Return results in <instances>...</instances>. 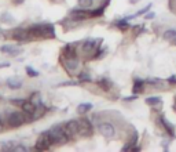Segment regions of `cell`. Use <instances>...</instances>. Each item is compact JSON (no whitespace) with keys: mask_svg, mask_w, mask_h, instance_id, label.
I'll return each instance as SVG.
<instances>
[{"mask_svg":"<svg viewBox=\"0 0 176 152\" xmlns=\"http://www.w3.org/2000/svg\"><path fill=\"white\" fill-rule=\"evenodd\" d=\"M30 33L33 37H40V39H48V37H55V28L52 24H34L29 28Z\"/></svg>","mask_w":176,"mask_h":152,"instance_id":"cell-1","label":"cell"},{"mask_svg":"<svg viewBox=\"0 0 176 152\" xmlns=\"http://www.w3.org/2000/svg\"><path fill=\"white\" fill-rule=\"evenodd\" d=\"M47 133H48L51 141H52L54 144H63L69 140V135L66 133L65 127H61V126H54Z\"/></svg>","mask_w":176,"mask_h":152,"instance_id":"cell-2","label":"cell"},{"mask_svg":"<svg viewBox=\"0 0 176 152\" xmlns=\"http://www.w3.org/2000/svg\"><path fill=\"white\" fill-rule=\"evenodd\" d=\"M28 115L25 114L24 111L20 112V111H12L10 114L7 115V118H6V122H7V125L10 126V127H20L25 123V122L28 120Z\"/></svg>","mask_w":176,"mask_h":152,"instance_id":"cell-3","label":"cell"},{"mask_svg":"<svg viewBox=\"0 0 176 152\" xmlns=\"http://www.w3.org/2000/svg\"><path fill=\"white\" fill-rule=\"evenodd\" d=\"M11 37L14 39V40H17V42H22V43H25V42H29L30 39H33V35L30 33L29 29L17 28V29H14V31L11 32Z\"/></svg>","mask_w":176,"mask_h":152,"instance_id":"cell-4","label":"cell"},{"mask_svg":"<svg viewBox=\"0 0 176 152\" xmlns=\"http://www.w3.org/2000/svg\"><path fill=\"white\" fill-rule=\"evenodd\" d=\"M62 65L65 68V71L69 73L70 76L74 75L77 72L80 64H79V58L74 57V58H66V57H62Z\"/></svg>","mask_w":176,"mask_h":152,"instance_id":"cell-5","label":"cell"},{"mask_svg":"<svg viewBox=\"0 0 176 152\" xmlns=\"http://www.w3.org/2000/svg\"><path fill=\"white\" fill-rule=\"evenodd\" d=\"M52 144L54 143L51 141L48 133L44 131V133H41L40 138L37 140V143H36V145H34L33 150H36V151H46V150H50V148L52 147Z\"/></svg>","mask_w":176,"mask_h":152,"instance_id":"cell-6","label":"cell"},{"mask_svg":"<svg viewBox=\"0 0 176 152\" xmlns=\"http://www.w3.org/2000/svg\"><path fill=\"white\" fill-rule=\"evenodd\" d=\"M98 129L101 131V134L106 138H113L116 135V127L110 122H102V123L98 125Z\"/></svg>","mask_w":176,"mask_h":152,"instance_id":"cell-7","label":"cell"},{"mask_svg":"<svg viewBox=\"0 0 176 152\" xmlns=\"http://www.w3.org/2000/svg\"><path fill=\"white\" fill-rule=\"evenodd\" d=\"M79 125H80V134L83 137H89L94 131V127H92V123L88 118H81L79 120Z\"/></svg>","mask_w":176,"mask_h":152,"instance_id":"cell-8","label":"cell"},{"mask_svg":"<svg viewBox=\"0 0 176 152\" xmlns=\"http://www.w3.org/2000/svg\"><path fill=\"white\" fill-rule=\"evenodd\" d=\"M70 17H72L74 21H84V19H87L91 17V10L89 8H74L70 11Z\"/></svg>","mask_w":176,"mask_h":152,"instance_id":"cell-9","label":"cell"},{"mask_svg":"<svg viewBox=\"0 0 176 152\" xmlns=\"http://www.w3.org/2000/svg\"><path fill=\"white\" fill-rule=\"evenodd\" d=\"M99 44H101V39H88V40L84 42V44H83V51L84 53H95V51L98 50Z\"/></svg>","mask_w":176,"mask_h":152,"instance_id":"cell-10","label":"cell"},{"mask_svg":"<svg viewBox=\"0 0 176 152\" xmlns=\"http://www.w3.org/2000/svg\"><path fill=\"white\" fill-rule=\"evenodd\" d=\"M65 130L68 133L69 138L70 135H76V134H80V125H79V120H69L68 123L65 125Z\"/></svg>","mask_w":176,"mask_h":152,"instance_id":"cell-11","label":"cell"},{"mask_svg":"<svg viewBox=\"0 0 176 152\" xmlns=\"http://www.w3.org/2000/svg\"><path fill=\"white\" fill-rule=\"evenodd\" d=\"M21 108L28 116H30V118L33 119V115H34V112H36V104H34V102H32L30 100H25L24 104L21 105Z\"/></svg>","mask_w":176,"mask_h":152,"instance_id":"cell-12","label":"cell"},{"mask_svg":"<svg viewBox=\"0 0 176 152\" xmlns=\"http://www.w3.org/2000/svg\"><path fill=\"white\" fill-rule=\"evenodd\" d=\"M0 51L4 54H8V56H18V54L21 53V48H18L17 46H12V44H3V46H0Z\"/></svg>","mask_w":176,"mask_h":152,"instance_id":"cell-13","label":"cell"},{"mask_svg":"<svg viewBox=\"0 0 176 152\" xmlns=\"http://www.w3.org/2000/svg\"><path fill=\"white\" fill-rule=\"evenodd\" d=\"M158 119H160V123H161V126L165 129L166 133L171 135V137H175V126L172 125V123H169V122L166 120V118H165L164 115H161Z\"/></svg>","mask_w":176,"mask_h":152,"instance_id":"cell-14","label":"cell"},{"mask_svg":"<svg viewBox=\"0 0 176 152\" xmlns=\"http://www.w3.org/2000/svg\"><path fill=\"white\" fill-rule=\"evenodd\" d=\"M62 57L66 58H74L77 57V51H76V44H66L62 50Z\"/></svg>","mask_w":176,"mask_h":152,"instance_id":"cell-15","label":"cell"},{"mask_svg":"<svg viewBox=\"0 0 176 152\" xmlns=\"http://www.w3.org/2000/svg\"><path fill=\"white\" fill-rule=\"evenodd\" d=\"M6 85L11 90H20L22 87V80L17 79V77H8V79L6 80Z\"/></svg>","mask_w":176,"mask_h":152,"instance_id":"cell-16","label":"cell"},{"mask_svg":"<svg viewBox=\"0 0 176 152\" xmlns=\"http://www.w3.org/2000/svg\"><path fill=\"white\" fill-rule=\"evenodd\" d=\"M145 85H146L145 80L135 79V80H133V87H132L133 93H135V94H140V93H143V91H145Z\"/></svg>","mask_w":176,"mask_h":152,"instance_id":"cell-17","label":"cell"},{"mask_svg":"<svg viewBox=\"0 0 176 152\" xmlns=\"http://www.w3.org/2000/svg\"><path fill=\"white\" fill-rule=\"evenodd\" d=\"M162 39L165 42L176 43V29H166L164 33H162Z\"/></svg>","mask_w":176,"mask_h":152,"instance_id":"cell-18","label":"cell"},{"mask_svg":"<svg viewBox=\"0 0 176 152\" xmlns=\"http://www.w3.org/2000/svg\"><path fill=\"white\" fill-rule=\"evenodd\" d=\"M138 138H139V134H138V131H133V134H132V137H131L129 143L125 144V145L123 147V151H129V150H132V148L138 144Z\"/></svg>","mask_w":176,"mask_h":152,"instance_id":"cell-19","label":"cell"},{"mask_svg":"<svg viewBox=\"0 0 176 152\" xmlns=\"http://www.w3.org/2000/svg\"><path fill=\"white\" fill-rule=\"evenodd\" d=\"M97 85L101 87L102 90H105V91H109V90H110L111 87H113V83H111L110 80L107 79V77H102V79H99Z\"/></svg>","mask_w":176,"mask_h":152,"instance_id":"cell-20","label":"cell"},{"mask_svg":"<svg viewBox=\"0 0 176 152\" xmlns=\"http://www.w3.org/2000/svg\"><path fill=\"white\" fill-rule=\"evenodd\" d=\"M91 108H92V104H89V102H84V104H80L77 106V112L80 115H84V114H87L88 111H91Z\"/></svg>","mask_w":176,"mask_h":152,"instance_id":"cell-21","label":"cell"},{"mask_svg":"<svg viewBox=\"0 0 176 152\" xmlns=\"http://www.w3.org/2000/svg\"><path fill=\"white\" fill-rule=\"evenodd\" d=\"M107 3H109V2H107ZM107 3H105V4L99 6L97 10H91V17H101V15L105 12V8H106Z\"/></svg>","mask_w":176,"mask_h":152,"instance_id":"cell-22","label":"cell"},{"mask_svg":"<svg viewBox=\"0 0 176 152\" xmlns=\"http://www.w3.org/2000/svg\"><path fill=\"white\" fill-rule=\"evenodd\" d=\"M146 104L149 105H161L162 104V100L160 98V97H147L146 98Z\"/></svg>","mask_w":176,"mask_h":152,"instance_id":"cell-23","label":"cell"},{"mask_svg":"<svg viewBox=\"0 0 176 152\" xmlns=\"http://www.w3.org/2000/svg\"><path fill=\"white\" fill-rule=\"evenodd\" d=\"M114 25H116L117 28H120L121 31H127V29L129 28V24H128V19L127 18H123V19H120V21L114 22Z\"/></svg>","mask_w":176,"mask_h":152,"instance_id":"cell-24","label":"cell"},{"mask_svg":"<svg viewBox=\"0 0 176 152\" xmlns=\"http://www.w3.org/2000/svg\"><path fill=\"white\" fill-rule=\"evenodd\" d=\"M2 22H4V24H14V17L10 14V12H3L2 14Z\"/></svg>","mask_w":176,"mask_h":152,"instance_id":"cell-25","label":"cell"},{"mask_svg":"<svg viewBox=\"0 0 176 152\" xmlns=\"http://www.w3.org/2000/svg\"><path fill=\"white\" fill-rule=\"evenodd\" d=\"M94 4V0H79V6L83 8H91Z\"/></svg>","mask_w":176,"mask_h":152,"instance_id":"cell-26","label":"cell"},{"mask_svg":"<svg viewBox=\"0 0 176 152\" xmlns=\"http://www.w3.org/2000/svg\"><path fill=\"white\" fill-rule=\"evenodd\" d=\"M14 143L12 141H8V143H2V145H0V148H2L3 151H12L14 150Z\"/></svg>","mask_w":176,"mask_h":152,"instance_id":"cell-27","label":"cell"},{"mask_svg":"<svg viewBox=\"0 0 176 152\" xmlns=\"http://www.w3.org/2000/svg\"><path fill=\"white\" fill-rule=\"evenodd\" d=\"M79 80H80V82H81V83H84V82H92L91 76H89L88 73H85V72L79 73Z\"/></svg>","mask_w":176,"mask_h":152,"instance_id":"cell-28","label":"cell"},{"mask_svg":"<svg viewBox=\"0 0 176 152\" xmlns=\"http://www.w3.org/2000/svg\"><path fill=\"white\" fill-rule=\"evenodd\" d=\"M25 71H26V73H28V76H29V77H36V76H39V72H37L36 69H33L32 66H26V68H25Z\"/></svg>","mask_w":176,"mask_h":152,"instance_id":"cell-29","label":"cell"},{"mask_svg":"<svg viewBox=\"0 0 176 152\" xmlns=\"http://www.w3.org/2000/svg\"><path fill=\"white\" fill-rule=\"evenodd\" d=\"M80 80H70V82H63V83H59V86H79L80 85Z\"/></svg>","mask_w":176,"mask_h":152,"instance_id":"cell-30","label":"cell"},{"mask_svg":"<svg viewBox=\"0 0 176 152\" xmlns=\"http://www.w3.org/2000/svg\"><path fill=\"white\" fill-rule=\"evenodd\" d=\"M150 8H151V4H149V6H146V7L145 8H142V10H140V11H138L136 12V14H133V17H138V15H142V14H145V12H147V11H149V10Z\"/></svg>","mask_w":176,"mask_h":152,"instance_id":"cell-31","label":"cell"},{"mask_svg":"<svg viewBox=\"0 0 176 152\" xmlns=\"http://www.w3.org/2000/svg\"><path fill=\"white\" fill-rule=\"evenodd\" d=\"M12 151H28V148L24 147V145H15Z\"/></svg>","mask_w":176,"mask_h":152,"instance_id":"cell-32","label":"cell"},{"mask_svg":"<svg viewBox=\"0 0 176 152\" xmlns=\"http://www.w3.org/2000/svg\"><path fill=\"white\" fill-rule=\"evenodd\" d=\"M136 98H138V94H135V93H133V96L125 97V98H124V101H133V100H136Z\"/></svg>","mask_w":176,"mask_h":152,"instance_id":"cell-33","label":"cell"},{"mask_svg":"<svg viewBox=\"0 0 176 152\" xmlns=\"http://www.w3.org/2000/svg\"><path fill=\"white\" fill-rule=\"evenodd\" d=\"M24 101H25V100H11V102H12V104H15V105H22V104H24Z\"/></svg>","mask_w":176,"mask_h":152,"instance_id":"cell-34","label":"cell"},{"mask_svg":"<svg viewBox=\"0 0 176 152\" xmlns=\"http://www.w3.org/2000/svg\"><path fill=\"white\" fill-rule=\"evenodd\" d=\"M168 82L171 85H176V75H172L171 77H168Z\"/></svg>","mask_w":176,"mask_h":152,"instance_id":"cell-35","label":"cell"},{"mask_svg":"<svg viewBox=\"0 0 176 152\" xmlns=\"http://www.w3.org/2000/svg\"><path fill=\"white\" fill-rule=\"evenodd\" d=\"M154 17H156V14H154V12H150V14H147L145 18H146V19H151V18H154Z\"/></svg>","mask_w":176,"mask_h":152,"instance_id":"cell-36","label":"cell"},{"mask_svg":"<svg viewBox=\"0 0 176 152\" xmlns=\"http://www.w3.org/2000/svg\"><path fill=\"white\" fill-rule=\"evenodd\" d=\"M10 66V62H2L0 64V68H8Z\"/></svg>","mask_w":176,"mask_h":152,"instance_id":"cell-37","label":"cell"},{"mask_svg":"<svg viewBox=\"0 0 176 152\" xmlns=\"http://www.w3.org/2000/svg\"><path fill=\"white\" fill-rule=\"evenodd\" d=\"M4 123H6V122H4V119H2V118H0V130H3V127H4Z\"/></svg>","mask_w":176,"mask_h":152,"instance_id":"cell-38","label":"cell"},{"mask_svg":"<svg viewBox=\"0 0 176 152\" xmlns=\"http://www.w3.org/2000/svg\"><path fill=\"white\" fill-rule=\"evenodd\" d=\"M138 2H140V0H129L131 4H135V3H138Z\"/></svg>","mask_w":176,"mask_h":152,"instance_id":"cell-39","label":"cell"},{"mask_svg":"<svg viewBox=\"0 0 176 152\" xmlns=\"http://www.w3.org/2000/svg\"><path fill=\"white\" fill-rule=\"evenodd\" d=\"M175 7H176V0H175Z\"/></svg>","mask_w":176,"mask_h":152,"instance_id":"cell-40","label":"cell"}]
</instances>
